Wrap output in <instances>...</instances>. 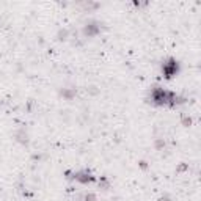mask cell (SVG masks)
<instances>
[{
    "instance_id": "6da1fadb",
    "label": "cell",
    "mask_w": 201,
    "mask_h": 201,
    "mask_svg": "<svg viewBox=\"0 0 201 201\" xmlns=\"http://www.w3.org/2000/svg\"><path fill=\"white\" fill-rule=\"evenodd\" d=\"M71 179L79 181V182H82V184H88V182H93V181H94V176H91L90 171H77L71 176Z\"/></svg>"
},
{
    "instance_id": "3957f363",
    "label": "cell",
    "mask_w": 201,
    "mask_h": 201,
    "mask_svg": "<svg viewBox=\"0 0 201 201\" xmlns=\"http://www.w3.org/2000/svg\"><path fill=\"white\" fill-rule=\"evenodd\" d=\"M99 30H100V27H99L98 22H90V24H87L83 27V33L87 35V36H93V35L99 33Z\"/></svg>"
},
{
    "instance_id": "8fae6325",
    "label": "cell",
    "mask_w": 201,
    "mask_h": 201,
    "mask_svg": "<svg viewBox=\"0 0 201 201\" xmlns=\"http://www.w3.org/2000/svg\"><path fill=\"white\" fill-rule=\"evenodd\" d=\"M159 201H171V200H170L168 196L165 195V196H160V198H159Z\"/></svg>"
},
{
    "instance_id": "30bf717a",
    "label": "cell",
    "mask_w": 201,
    "mask_h": 201,
    "mask_svg": "<svg viewBox=\"0 0 201 201\" xmlns=\"http://www.w3.org/2000/svg\"><path fill=\"white\" fill-rule=\"evenodd\" d=\"M190 123H192V119L189 116H182V124L184 126H190Z\"/></svg>"
},
{
    "instance_id": "277c9868",
    "label": "cell",
    "mask_w": 201,
    "mask_h": 201,
    "mask_svg": "<svg viewBox=\"0 0 201 201\" xmlns=\"http://www.w3.org/2000/svg\"><path fill=\"white\" fill-rule=\"evenodd\" d=\"M61 94H63L66 99H72L76 96V91L74 90H63V91H61Z\"/></svg>"
},
{
    "instance_id": "5b68a950",
    "label": "cell",
    "mask_w": 201,
    "mask_h": 201,
    "mask_svg": "<svg viewBox=\"0 0 201 201\" xmlns=\"http://www.w3.org/2000/svg\"><path fill=\"white\" fill-rule=\"evenodd\" d=\"M82 201H96V195L94 193H85L82 196Z\"/></svg>"
},
{
    "instance_id": "7a4b0ae2",
    "label": "cell",
    "mask_w": 201,
    "mask_h": 201,
    "mask_svg": "<svg viewBox=\"0 0 201 201\" xmlns=\"http://www.w3.org/2000/svg\"><path fill=\"white\" fill-rule=\"evenodd\" d=\"M177 72V63L175 60H168L167 63H164V74L165 77H173Z\"/></svg>"
},
{
    "instance_id": "52a82bcc",
    "label": "cell",
    "mask_w": 201,
    "mask_h": 201,
    "mask_svg": "<svg viewBox=\"0 0 201 201\" xmlns=\"http://www.w3.org/2000/svg\"><path fill=\"white\" fill-rule=\"evenodd\" d=\"M17 140H19V141H22V143H27V134L19 132V134H17Z\"/></svg>"
},
{
    "instance_id": "ba28073f",
    "label": "cell",
    "mask_w": 201,
    "mask_h": 201,
    "mask_svg": "<svg viewBox=\"0 0 201 201\" xmlns=\"http://www.w3.org/2000/svg\"><path fill=\"white\" fill-rule=\"evenodd\" d=\"M164 146H165V141L164 140H160V138H159V140H156V148L157 149H162Z\"/></svg>"
},
{
    "instance_id": "9c48e42d",
    "label": "cell",
    "mask_w": 201,
    "mask_h": 201,
    "mask_svg": "<svg viewBox=\"0 0 201 201\" xmlns=\"http://www.w3.org/2000/svg\"><path fill=\"white\" fill-rule=\"evenodd\" d=\"M99 185H100V187H104V189H109V182H107V179H104V177L99 181Z\"/></svg>"
},
{
    "instance_id": "8992f818",
    "label": "cell",
    "mask_w": 201,
    "mask_h": 201,
    "mask_svg": "<svg viewBox=\"0 0 201 201\" xmlns=\"http://www.w3.org/2000/svg\"><path fill=\"white\" fill-rule=\"evenodd\" d=\"M66 38H68V30H60V32H58V40L64 41Z\"/></svg>"
}]
</instances>
